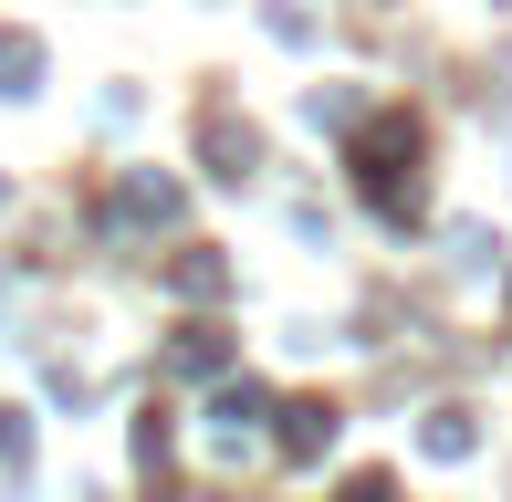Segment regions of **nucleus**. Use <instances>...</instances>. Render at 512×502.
<instances>
[{"mask_svg":"<svg viewBox=\"0 0 512 502\" xmlns=\"http://www.w3.org/2000/svg\"><path fill=\"white\" fill-rule=\"evenodd\" d=\"M32 74H42V42L32 32H0V95H32Z\"/></svg>","mask_w":512,"mask_h":502,"instance_id":"nucleus-2","label":"nucleus"},{"mask_svg":"<svg viewBox=\"0 0 512 502\" xmlns=\"http://www.w3.org/2000/svg\"><path fill=\"white\" fill-rule=\"evenodd\" d=\"M283 450H293V461H304V450H324V440H335V408H324V398H304V408H283Z\"/></svg>","mask_w":512,"mask_h":502,"instance_id":"nucleus-3","label":"nucleus"},{"mask_svg":"<svg viewBox=\"0 0 512 502\" xmlns=\"http://www.w3.org/2000/svg\"><path fill=\"white\" fill-rule=\"evenodd\" d=\"M356 168H366V189H377L387 220L418 210V126H408V116H377V136L356 147Z\"/></svg>","mask_w":512,"mask_h":502,"instance_id":"nucleus-1","label":"nucleus"},{"mask_svg":"<svg viewBox=\"0 0 512 502\" xmlns=\"http://www.w3.org/2000/svg\"><path fill=\"white\" fill-rule=\"evenodd\" d=\"M345 502H387V482H356V492H345Z\"/></svg>","mask_w":512,"mask_h":502,"instance_id":"nucleus-4","label":"nucleus"}]
</instances>
